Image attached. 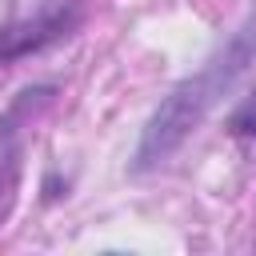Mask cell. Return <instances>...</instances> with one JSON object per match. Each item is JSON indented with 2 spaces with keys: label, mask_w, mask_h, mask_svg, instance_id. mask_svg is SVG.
<instances>
[{
  "label": "cell",
  "mask_w": 256,
  "mask_h": 256,
  "mask_svg": "<svg viewBox=\"0 0 256 256\" xmlns=\"http://www.w3.org/2000/svg\"><path fill=\"white\" fill-rule=\"evenodd\" d=\"M252 56H256V20H252L248 28H240V32L228 40V48H220L196 76H188L184 84H176V88L160 100V108L152 112V120H148V128H144V136H140L136 168H156V164H164V160L200 128V120L224 100V92L244 76V68L252 64Z\"/></svg>",
  "instance_id": "obj_1"
},
{
  "label": "cell",
  "mask_w": 256,
  "mask_h": 256,
  "mask_svg": "<svg viewBox=\"0 0 256 256\" xmlns=\"http://www.w3.org/2000/svg\"><path fill=\"white\" fill-rule=\"evenodd\" d=\"M76 24V8H60V12H44L28 24H16L8 32H0V60H16V56H28L60 36H68V28Z\"/></svg>",
  "instance_id": "obj_2"
}]
</instances>
